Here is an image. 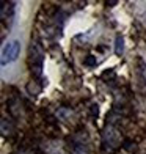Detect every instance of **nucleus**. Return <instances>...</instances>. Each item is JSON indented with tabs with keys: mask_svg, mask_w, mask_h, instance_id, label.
I'll return each mask as SVG.
<instances>
[{
	"mask_svg": "<svg viewBox=\"0 0 146 154\" xmlns=\"http://www.w3.org/2000/svg\"><path fill=\"white\" fill-rule=\"evenodd\" d=\"M104 145L108 146V149H115L121 145V137L120 132H118L112 124H107V129L104 132Z\"/></svg>",
	"mask_w": 146,
	"mask_h": 154,
	"instance_id": "obj_3",
	"label": "nucleus"
},
{
	"mask_svg": "<svg viewBox=\"0 0 146 154\" xmlns=\"http://www.w3.org/2000/svg\"><path fill=\"white\" fill-rule=\"evenodd\" d=\"M14 3L11 2H2V8H0V16H2V20L5 22L6 19L11 20L13 16H14Z\"/></svg>",
	"mask_w": 146,
	"mask_h": 154,
	"instance_id": "obj_4",
	"label": "nucleus"
},
{
	"mask_svg": "<svg viewBox=\"0 0 146 154\" xmlns=\"http://www.w3.org/2000/svg\"><path fill=\"white\" fill-rule=\"evenodd\" d=\"M97 113H99V109H97V106H93V109H91V115H93V116H97Z\"/></svg>",
	"mask_w": 146,
	"mask_h": 154,
	"instance_id": "obj_10",
	"label": "nucleus"
},
{
	"mask_svg": "<svg viewBox=\"0 0 146 154\" xmlns=\"http://www.w3.org/2000/svg\"><path fill=\"white\" fill-rule=\"evenodd\" d=\"M19 54H20V41H17V39L8 41L2 49V66L17 60Z\"/></svg>",
	"mask_w": 146,
	"mask_h": 154,
	"instance_id": "obj_2",
	"label": "nucleus"
},
{
	"mask_svg": "<svg viewBox=\"0 0 146 154\" xmlns=\"http://www.w3.org/2000/svg\"><path fill=\"white\" fill-rule=\"evenodd\" d=\"M124 52V39L121 35H116V39H115V54L116 55H121Z\"/></svg>",
	"mask_w": 146,
	"mask_h": 154,
	"instance_id": "obj_7",
	"label": "nucleus"
},
{
	"mask_svg": "<svg viewBox=\"0 0 146 154\" xmlns=\"http://www.w3.org/2000/svg\"><path fill=\"white\" fill-rule=\"evenodd\" d=\"M41 90H43V85L41 83H38L36 80H32L29 85H27V91H29L32 96H36L41 93Z\"/></svg>",
	"mask_w": 146,
	"mask_h": 154,
	"instance_id": "obj_6",
	"label": "nucleus"
},
{
	"mask_svg": "<svg viewBox=\"0 0 146 154\" xmlns=\"http://www.w3.org/2000/svg\"><path fill=\"white\" fill-rule=\"evenodd\" d=\"M43 60H44V54L41 51V47L36 43H32L29 51V65L35 77H39L41 72H43Z\"/></svg>",
	"mask_w": 146,
	"mask_h": 154,
	"instance_id": "obj_1",
	"label": "nucleus"
},
{
	"mask_svg": "<svg viewBox=\"0 0 146 154\" xmlns=\"http://www.w3.org/2000/svg\"><path fill=\"white\" fill-rule=\"evenodd\" d=\"M13 131H14L13 124L10 123L8 126H6V121H5V120H2V132H3V135H10V134H13Z\"/></svg>",
	"mask_w": 146,
	"mask_h": 154,
	"instance_id": "obj_8",
	"label": "nucleus"
},
{
	"mask_svg": "<svg viewBox=\"0 0 146 154\" xmlns=\"http://www.w3.org/2000/svg\"><path fill=\"white\" fill-rule=\"evenodd\" d=\"M83 65H85V66H96L97 60H96V57H93V55H88V57L83 60Z\"/></svg>",
	"mask_w": 146,
	"mask_h": 154,
	"instance_id": "obj_9",
	"label": "nucleus"
},
{
	"mask_svg": "<svg viewBox=\"0 0 146 154\" xmlns=\"http://www.w3.org/2000/svg\"><path fill=\"white\" fill-rule=\"evenodd\" d=\"M144 39H146V35H144Z\"/></svg>",
	"mask_w": 146,
	"mask_h": 154,
	"instance_id": "obj_11",
	"label": "nucleus"
},
{
	"mask_svg": "<svg viewBox=\"0 0 146 154\" xmlns=\"http://www.w3.org/2000/svg\"><path fill=\"white\" fill-rule=\"evenodd\" d=\"M20 110H22V102H20V99L17 96L11 97L8 101V112L11 113V116H19Z\"/></svg>",
	"mask_w": 146,
	"mask_h": 154,
	"instance_id": "obj_5",
	"label": "nucleus"
}]
</instances>
